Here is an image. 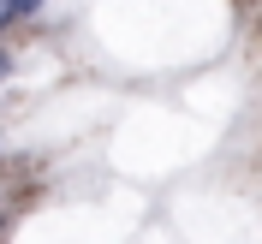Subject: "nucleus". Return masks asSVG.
Instances as JSON below:
<instances>
[{"mask_svg":"<svg viewBox=\"0 0 262 244\" xmlns=\"http://www.w3.org/2000/svg\"><path fill=\"white\" fill-rule=\"evenodd\" d=\"M42 0H0V24H18V18H30Z\"/></svg>","mask_w":262,"mask_h":244,"instance_id":"1","label":"nucleus"}]
</instances>
